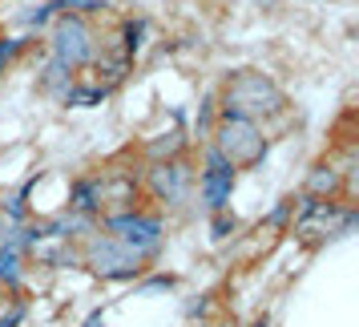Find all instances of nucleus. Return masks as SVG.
<instances>
[{
    "label": "nucleus",
    "instance_id": "20e7f679",
    "mask_svg": "<svg viewBox=\"0 0 359 327\" xmlns=\"http://www.w3.org/2000/svg\"><path fill=\"white\" fill-rule=\"evenodd\" d=\"M81 259H85V267H89L93 275H101V279H130V275H137V271L146 267L142 255H133L130 246L117 243L114 234L101 230V227H93L81 239Z\"/></svg>",
    "mask_w": 359,
    "mask_h": 327
},
{
    "label": "nucleus",
    "instance_id": "f03ea898",
    "mask_svg": "<svg viewBox=\"0 0 359 327\" xmlns=\"http://www.w3.org/2000/svg\"><path fill=\"white\" fill-rule=\"evenodd\" d=\"M210 149L234 170V174H238V170H255V166L266 158V133H262V126L246 121V117H222L218 114Z\"/></svg>",
    "mask_w": 359,
    "mask_h": 327
},
{
    "label": "nucleus",
    "instance_id": "0eeeda50",
    "mask_svg": "<svg viewBox=\"0 0 359 327\" xmlns=\"http://www.w3.org/2000/svg\"><path fill=\"white\" fill-rule=\"evenodd\" d=\"M234 170H230L214 149H206V166L194 174V186H198V194H202V202L210 206V211H222L230 202V190H234Z\"/></svg>",
    "mask_w": 359,
    "mask_h": 327
},
{
    "label": "nucleus",
    "instance_id": "39448f33",
    "mask_svg": "<svg viewBox=\"0 0 359 327\" xmlns=\"http://www.w3.org/2000/svg\"><path fill=\"white\" fill-rule=\"evenodd\" d=\"M97 227L109 230L117 243H126L133 255H142V259H154V255L162 251V239H165L162 218L149 214V211H142V206L121 211V214H109V218H101Z\"/></svg>",
    "mask_w": 359,
    "mask_h": 327
},
{
    "label": "nucleus",
    "instance_id": "423d86ee",
    "mask_svg": "<svg viewBox=\"0 0 359 327\" xmlns=\"http://www.w3.org/2000/svg\"><path fill=\"white\" fill-rule=\"evenodd\" d=\"M146 190L158 206H182L190 198V190H194V170L182 162V158L154 162L146 174Z\"/></svg>",
    "mask_w": 359,
    "mask_h": 327
},
{
    "label": "nucleus",
    "instance_id": "7ed1b4c3",
    "mask_svg": "<svg viewBox=\"0 0 359 327\" xmlns=\"http://www.w3.org/2000/svg\"><path fill=\"white\" fill-rule=\"evenodd\" d=\"M97 57V33L85 17H73V13H57L49 29V61L65 73H81L89 61Z\"/></svg>",
    "mask_w": 359,
    "mask_h": 327
},
{
    "label": "nucleus",
    "instance_id": "f257e3e1",
    "mask_svg": "<svg viewBox=\"0 0 359 327\" xmlns=\"http://www.w3.org/2000/svg\"><path fill=\"white\" fill-rule=\"evenodd\" d=\"M287 109V98L266 73L259 69H238L222 85V117H246V121H266Z\"/></svg>",
    "mask_w": 359,
    "mask_h": 327
}]
</instances>
